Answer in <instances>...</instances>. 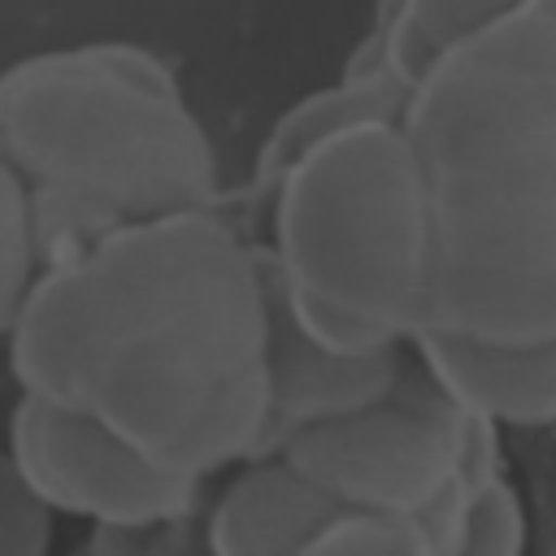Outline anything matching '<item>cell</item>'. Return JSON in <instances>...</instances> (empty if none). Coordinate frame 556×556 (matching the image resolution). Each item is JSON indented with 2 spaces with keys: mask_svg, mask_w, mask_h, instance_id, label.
Wrapping results in <instances>:
<instances>
[{
  "mask_svg": "<svg viewBox=\"0 0 556 556\" xmlns=\"http://www.w3.org/2000/svg\"><path fill=\"white\" fill-rule=\"evenodd\" d=\"M421 365L500 430H556V339L486 343L443 330L408 334Z\"/></svg>",
  "mask_w": 556,
  "mask_h": 556,
  "instance_id": "8",
  "label": "cell"
},
{
  "mask_svg": "<svg viewBox=\"0 0 556 556\" xmlns=\"http://www.w3.org/2000/svg\"><path fill=\"white\" fill-rule=\"evenodd\" d=\"M52 543V513L22 478L9 443L0 439V556H35Z\"/></svg>",
  "mask_w": 556,
  "mask_h": 556,
  "instance_id": "17",
  "label": "cell"
},
{
  "mask_svg": "<svg viewBox=\"0 0 556 556\" xmlns=\"http://www.w3.org/2000/svg\"><path fill=\"white\" fill-rule=\"evenodd\" d=\"M0 152L61 252L117 222L217 208V148L174 70L122 39L30 52L0 74Z\"/></svg>",
  "mask_w": 556,
  "mask_h": 556,
  "instance_id": "3",
  "label": "cell"
},
{
  "mask_svg": "<svg viewBox=\"0 0 556 556\" xmlns=\"http://www.w3.org/2000/svg\"><path fill=\"white\" fill-rule=\"evenodd\" d=\"M0 156H4V152H0Z\"/></svg>",
  "mask_w": 556,
  "mask_h": 556,
  "instance_id": "19",
  "label": "cell"
},
{
  "mask_svg": "<svg viewBox=\"0 0 556 556\" xmlns=\"http://www.w3.org/2000/svg\"><path fill=\"white\" fill-rule=\"evenodd\" d=\"M400 122L430 204L417 330L556 339V4L526 0L447 43Z\"/></svg>",
  "mask_w": 556,
  "mask_h": 556,
  "instance_id": "2",
  "label": "cell"
},
{
  "mask_svg": "<svg viewBox=\"0 0 556 556\" xmlns=\"http://www.w3.org/2000/svg\"><path fill=\"white\" fill-rule=\"evenodd\" d=\"M4 339V365L17 395L78 404V365H83V282L78 256H48L26 282Z\"/></svg>",
  "mask_w": 556,
  "mask_h": 556,
  "instance_id": "10",
  "label": "cell"
},
{
  "mask_svg": "<svg viewBox=\"0 0 556 556\" xmlns=\"http://www.w3.org/2000/svg\"><path fill=\"white\" fill-rule=\"evenodd\" d=\"M308 552H434V539L417 513L334 508Z\"/></svg>",
  "mask_w": 556,
  "mask_h": 556,
  "instance_id": "15",
  "label": "cell"
},
{
  "mask_svg": "<svg viewBox=\"0 0 556 556\" xmlns=\"http://www.w3.org/2000/svg\"><path fill=\"white\" fill-rule=\"evenodd\" d=\"M278 452L339 508H391L430 517L465 486L500 469V426L465 408L404 352L395 382L365 408L291 430Z\"/></svg>",
  "mask_w": 556,
  "mask_h": 556,
  "instance_id": "5",
  "label": "cell"
},
{
  "mask_svg": "<svg viewBox=\"0 0 556 556\" xmlns=\"http://www.w3.org/2000/svg\"><path fill=\"white\" fill-rule=\"evenodd\" d=\"M265 252L291 291L408 339L430 269V204L400 113L334 126L261 200Z\"/></svg>",
  "mask_w": 556,
  "mask_h": 556,
  "instance_id": "4",
  "label": "cell"
},
{
  "mask_svg": "<svg viewBox=\"0 0 556 556\" xmlns=\"http://www.w3.org/2000/svg\"><path fill=\"white\" fill-rule=\"evenodd\" d=\"M434 552H526L530 547V513L513 478L491 469L469 491H460L447 508L430 517Z\"/></svg>",
  "mask_w": 556,
  "mask_h": 556,
  "instance_id": "13",
  "label": "cell"
},
{
  "mask_svg": "<svg viewBox=\"0 0 556 556\" xmlns=\"http://www.w3.org/2000/svg\"><path fill=\"white\" fill-rule=\"evenodd\" d=\"M395 9H400V0H374V17H369V30H365V43H378L387 35Z\"/></svg>",
  "mask_w": 556,
  "mask_h": 556,
  "instance_id": "18",
  "label": "cell"
},
{
  "mask_svg": "<svg viewBox=\"0 0 556 556\" xmlns=\"http://www.w3.org/2000/svg\"><path fill=\"white\" fill-rule=\"evenodd\" d=\"M78 256V408L161 469L217 478L269 452L261 239L222 208L117 222Z\"/></svg>",
  "mask_w": 556,
  "mask_h": 556,
  "instance_id": "1",
  "label": "cell"
},
{
  "mask_svg": "<svg viewBox=\"0 0 556 556\" xmlns=\"http://www.w3.org/2000/svg\"><path fill=\"white\" fill-rule=\"evenodd\" d=\"M261 248H265V243H261ZM265 261H269V252H265ZM269 274H274V287H278V300H282L287 317H291V321L300 326V334H308L317 348H326V352H334V356H369V352H387V348L404 343L400 334H391V330H382V326H369V321H361V317H352V313H339V308H330V304H321V300H313V295H304V291H291V287L278 278L274 261H269Z\"/></svg>",
  "mask_w": 556,
  "mask_h": 556,
  "instance_id": "16",
  "label": "cell"
},
{
  "mask_svg": "<svg viewBox=\"0 0 556 556\" xmlns=\"http://www.w3.org/2000/svg\"><path fill=\"white\" fill-rule=\"evenodd\" d=\"M369 113H400V104L391 96H382L378 87H361L348 78H334L330 87H317L308 96H300L265 135V148L256 156V182H252V204L261 208V200L269 195V187L282 178V169L308 152L321 135H330L343 122L369 117Z\"/></svg>",
  "mask_w": 556,
  "mask_h": 556,
  "instance_id": "12",
  "label": "cell"
},
{
  "mask_svg": "<svg viewBox=\"0 0 556 556\" xmlns=\"http://www.w3.org/2000/svg\"><path fill=\"white\" fill-rule=\"evenodd\" d=\"M261 265L269 291V452H278V443L291 430L374 404L395 382L408 339L369 356H334L317 348L308 334H300V326L287 317L265 248H261Z\"/></svg>",
  "mask_w": 556,
  "mask_h": 556,
  "instance_id": "7",
  "label": "cell"
},
{
  "mask_svg": "<svg viewBox=\"0 0 556 556\" xmlns=\"http://www.w3.org/2000/svg\"><path fill=\"white\" fill-rule=\"evenodd\" d=\"M43 265L39 213L26 178L0 156V330L9 326L26 282Z\"/></svg>",
  "mask_w": 556,
  "mask_h": 556,
  "instance_id": "14",
  "label": "cell"
},
{
  "mask_svg": "<svg viewBox=\"0 0 556 556\" xmlns=\"http://www.w3.org/2000/svg\"><path fill=\"white\" fill-rule=\"evenodd\" d=\"M339 504L317 491L282 452H261L230 465L226 486L200 508V547L222 556L243 552H308Z\"/></svg>",
  "mask_w": 556,
  "mask_h": 556,
  "instance_id": "9",
  "label": "cell"
},
{
  "mask_svg": "<svg viewBox=\"0 0 556 556\" xmlns=\"http://www.w3.org/2000/svg\"><path fill=\"white\" fill-rule=\"evenodd\" d=\"M526 0H400L387 35L378 43H356L348 56V70L339 78L361 83V87H378L382 96H391L395 104H404V91L413 87V78L456 39H465L469 30L521 9Z\"/></svg>",
  "mask_w": 556,
  "mask_h": 556,
  "instance_id": "11",
  "label": "cell"
},
{
  "mask_svg": "<svg viewBox=\"0 0 556 556\" xmlns=\"http://www.w3.org/2000/svg\"><path fill=\"white\" fill-rule=\"evenodd\" d=\"M4 443L52 517L65 513L87 517L96 530H130L191 517L204 504V478L161 469L78 404L17 395Z\"/></svg>",
  "mask_w": 556,
  "mask_h": 556,
  "instance_id": "6",
  "label": "cell"
}]
</instances>
